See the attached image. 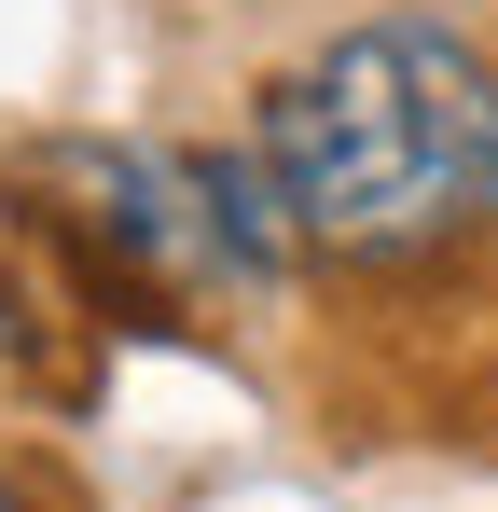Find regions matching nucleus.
Returning <instances> with one entry per match:
<instances>
[{
	"label": "nucleus",
	"mask_w": 498,
	"mask_h": 512,
	"mask_svg": "<svg viewBox=\"0 0 498 512\" xmlns=\"http://www.w3.org/2000/svg\"><path fill=\"white\" fill-rule=\"evenodd\" d=\"M14 236L56 263L97 333H180V305H208V263H194V208H180V153L153 139H111V125H56L0 167Z\"/></svg>",
	"instance_id": "2"
},
{
	"label": "nucleus",
	"mask_w": 498,
	"mask_h": 512,
	"mask_svg": "<svg viewBox=\"0 0 498 512\" xmlns=\"http://www.w3.org/2000/svg\"><path fill=\"white\" fill-rule=\"evenodd\" d=\"M180 208H194V263H208V291L277 305V291L305 277L291 194H277V167H263L249 139H194V153H180Z\"/></svg>",
	"instance_id": "3"
},
{
	"label": "nucleus",
	"mask_w": 498,
	"mask_h": 512,
	"mask_svg": "<svg viewBox=\"0 0 498 512\" xmlns=\"http://www.w3.org/2000/svg\"><path fill=\"white\" fill-rule=\"evenodd\" d=\"M0 512H83V499L42 471V457H0Z\"/></svg>",
	"instance_id": "4"
},
{
	"label": "nucleus",
	"mask_w": 498,
	"mask_h": 512,
	"mask_svg": "<svg viewBox=\"0 0 498 512\" xmlns=\"http://www.w3.org/2000/svg\"><path fill=\"white\" fill-rule=\"evenodd\" d=\"M249 153L291 194L305 263L429 277L498 222V56L457 14H360L263 84Z\"/></svg>",
	"instance_id": "1"
}]
</instances>
